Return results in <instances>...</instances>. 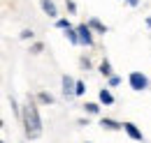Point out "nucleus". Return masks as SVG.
I'll return each mask as SVG.
<instances>
[{"label": "nucleus", "instance_id": "obj_1", "mask_svg": "<svg viewBox=\"0 0 151 143\" xmlns=\"http://www.w3.org/2000/svg\"><path fill=\"white\" fill-rule=\"evenodd\" d=\"M23 125H26V136L28 139H40L42 136V120L35 104H28L23 111Z\"/></svg>", "mask_w": 151, "mask_h": 143}, {"label": "nucleus", "instance_id": "obj_2", "mask_svg": "<svg viewBox=\"0 0 151 143\" xmlns=\"http://www.w3.org/2000/svg\"><path fill=\"white\" fill-rule=\"evenodd\" d=\"M128 81H130V88L132 90H144L147 86H149V79H147L142 72H132Z\"/></svg>", "mask_w": 151, "mask_h": 143}, {"label": "nucleus", "instance_id": "obj_3", "mask_svg": "<svg viewBox=\"0 0 151 143\" xmlns=\"http://www.w3.org/2000/svg\"><path fill=\"white\" fill-rule=\"evenodd\" d=\"M77 33H79L81 44H86V46H91V44H93V35H91V25H88V23L79 25V28H77Z\"/></svg>", "mask_w": 151, "mask_h": 143}, {"label": "nucleus", "instance_id": "obj_4", "mask_svg": "<svg viewBox=\"0 0 151 143\" xmlns=\"http://www.w3.org/2000/svg\"><path fill=\"white\" fill-rule=\"evenodd\" d=\"M63 92H65V97H70V95H77V83L72 81V76H63Z\"/></svg>", "mask_w": 151, "mask_h": 143}, {"label": "nucleus", "instance_id": "obj_5", "mask_svg": "<svg viewBox=\"0 0 151 143\" xmlns=\"http://www.w3.org/2000/svg\"><path fill=\"white\" fill-rule=\"evenodd\" d=\"M123 132H126L130 139H135V141H142V132L132 125V122H123Z\"/></svg>", "mask_w": 151, "mask_h": 143}, {"label": "nucleus", "instance_id": "obj_6", "mask_svg": "<svg viewBox=\"0 0 151 143\" xmlns=\"http://www.w3.org/2000/svg\"><path fill=\"white\" fill-rule=\"evenodd\" d=\"M42 2V9L49 14V16H58V12H56V5L51 2V0H40Z\"/></svg>", "mask_w": 151, "mask_h": 143}, {"label": "nucleus", "instance_id": "obj_7", "mask_svg": "<svg viewBox=\"0 0 151 143\" xmlns=\"http://www.w3.org/2000/svg\"><path fill=\"white\" fill-rule=\"evenodd\" d=\"M100 125H102V129H109V132L121 129V125H119V122H114V120H109V118H102V120H100Z\"/></svg>", "mask_w": 151, "mask_h": 143}, {"label": "nucleus", "instance_id": "obj_8", "mask_svg": "<svg viewBox=\"0 0 151 143\" xmlns=\"http://www.w3.org/2000/svg\"><path fill=\"white\" fill-rule=\"evenodd\" d=\"M100 102L109 106V104H114V95L109 92V90H100Z\"/></svg>", "mask_w": 151, "mask_h": 143}, {"label": "nucleus", "instance_id": "obj_9", "mask_svg": "<svg viewBox=\"0 0 151 143\" xmlns=\"http://www.w3.org/2000/svg\"><path fill=\"white\" fill-rule=\"evenodd\" d=\"M88 25H91L93 30H98V33H102V35L107 33V28H105V23H100L98 18H91V21H88Z\"/></svg>", "mask_w": 151, "mask_h": 143}, {"label": "nucleus", "instance_id": "obj_10", "mask_svg": "<svg viewBox=\"0 0 151 143\" xmlns=\"http://www.w3.org/2000/svg\"><path fill=\"white\" fill-rule=\"evenodd\" d=\"M68 39H70L72 44H81V39H79V33H77V30H72V28L68 30Z\"/></svg>", "mask_w": 151, "mask_h": 143}, {"label": "nucleus", "instance_id": "obj_11", "mask_svg": "<svg viewBox=\"0 0 151 143\" xmlns=\"http://www.w3.org/2000/svg\"><path fill=\"white\" fill-rule=\"evenodd\" d=\"M100 72H102L105 76H112V65H109L107 60H102V62H100Z\"/></svg>", "mask_w": 151, "mask_h": 143}, {"label": "nucleus", "instance_id": "obj_12", "mask_svg": "<svg viewBox=\"0 0 151 143\" xmlns=\"http://www.w3.org/2000/svg\"><path fill=\"white\" fill-rule=\"evenodd\" d=\"M40 102H44V104H54V97H51L49 92H40Z\"/></svg>", "mask_w": 151, "mask_h": 143}, {"label": "nucleus", "instance_id": "obj_13", "mask_svg": "<svg viewBox=\"0 0 151 143\" xmlns=\"http://www.w3.org/2000/svg\"><path fill=\"white\" fill-rule=\"evenodd\" d=\"M84 108H86V113H98V104H93V102H86V104H84Z\"/></svg>", "mask_w": 151, "mask_h": 143}, {"label": "nucleus", "instance_id": "obj_14", "mask_svg": "<svg viewBox=\"0 0 151 143\" xmlns=\"http://www.w3.org/2000/svg\"><path fill=\"white\" fill-rule=\"evenodd\" d=\"M56 25H58V28H63V30H70V21H68V18H58Z\"/></svg>", "mask_w": 151, "mask_h": 143}, {"label": "nucleus", "instance_id": "obj_15", "mask_svg": "<svg viewBox=\"0 0 151 143\" xmlns=\"http://www.w3.org/2000/svg\"><path fill=\"white\" fill-rule=\"evenodd\" d=\"M65 5H68V9H70L72 14H75V12H77V5H75V2H72V0H65Z\"/></svg>", "mask_w": 151, "mask_h": 143}, {"label": "nucleus", "instance_id": "obj_16", "mask_svg": "<svg viewBox=\"0 0 151 143\" xmlns=\"http://www.w3.org/2000/svg\"><path fill=\"white\" fill-rule=\"evenodd\" d=\"M81 67H84V69H91V60H88V58H81Z\"/></svg>", "mask_w": 151, "mask_h": 143}, {"label": "nucleus", "instance_id": "obj_17", "mask_svg": "<svg viewBox=\"0 0 151 143\" xmlns=\"http://www.w3.org/2000/svg\"><path fill=\"white\" fill-rule=\"evenodd\" d=\"M84 88H86V86H84L81 81H77V95H84Z\"/></svg>", "mask_w": 151, "mask_h": 143}, {"label": "nucleus", "instance_id": "obj_18", "mask_svg": "<svg viewBox=\"0 0 151 143\" xmlns=\"http://www.w3.org/2000/svg\"><path fill=\"white\" fill-rule=\"evenodd\" d=\"M119 83H121L119 76H109V86H119Z\"/></svg>", "mask_w": 151, "mask_h": 143}, {"label": "nucleus", "instance_id": "obj_19", "mask_svg": "<svg viewBox=\"0 0 151 143\" xmlns=\"http://www.w3.org/2000/svg\"><path fill=\"white\" fill-rule=\"evenodd\" d=\"M42 49H44V46H42V44H40V42H37V44H33V49H30V51H33V53H40Z\"/></svg>", "mask_w": 151, "mask_h": 143}, {"label": "nucleus", "instance_id": "obj_20", "mask_svg": "<svg viewBox=\"0 0 151 143\" xmlns=\"http://www.w3.org/2000/svg\"><path fill=\"white\" fill-rule=\"evenodd\" d=\"M28 37H33V30H23L21 33V39H28Z\"/></svg>", "mask_w": 151, "mask_h": 143}, {"label": "nucleus", "instance_id": "obj_21", "mask_svg": "<svg viewBox=\"0 0 151 143\" xmlns=\"http://www.w3.org/2000/svg\"><path fill=\"white\" fill-rule=\"evenodd\" d=\"M128 2H130L132 7H135V5H137V2H139V0H128Z\"/></svg>", "mask_w": 151, "mask_h": 143}]
</instances>
